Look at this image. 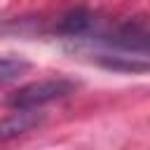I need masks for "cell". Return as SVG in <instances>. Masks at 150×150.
Returning <instances> with one entry per match:
<instances>
[{
	"instance_id": "obj_1",
	"label": "cell",
	"mask_w": 150,
	"mask_h": 150,
	"mask_svg": "<svg viewBox=\"0 0 150 150\" xmlns=\"http://www.w3.org/2000/svg\"><path fill=\"white\" fill-rule=\"evenodd\" d=\"M75 89H77V84L73 80L47 77V80H38V82L19 87L16 91H12L5 98V105L12 108V110H19V108H42V105H47L52 101L70 96Z\"/></svg>"
},
{
	"instance_id": "obj_3",
	"label": "cell",
	"mask_w": 150,
	"mask_h": 150,
	"mask_svg": "<svg viewBox=\"0 0 150 150\" xmlns=\"http://www.w3.org/2000/svg\"><path fill=\"white\" fill-rule=\"evenodd\" d=\"M94 61L108 70H117V73H150V59L136 56V54H127V52H103V54H91Z\"/></svg>"
},
{
	"instance_id": "obj_4",
	"label": "cell",
	"mask_w": 150,
	"mask_h": 150,
	"mask_svg": "<svg viewBox=\"0 0 150 150\" xmlns=\"http://www.w3.org/2000/svg\"><path fill=\"white\" fill-rule=\"evenodd\" d=\"M30 63L21 56H0V84L19 80L23 73H28Z\"/></svg>"
},
{
	"instance_id": "obj_2",
	"label": "cell",
	"mask_w": 150,
	"mask_h": 150,
	"mask_svg": "<svg viewBox=\"0 0 150 150\" xmlns=\"http://www.w3.org/2000/svg\"><path fill=\"white\" fill-rule=\"evenodd\" d=\"M45 122V112H40V108H19L12 110L7 117L0 120V141H9L16 138L35 127H40Z\"/></svg>"
}]
</instances>
